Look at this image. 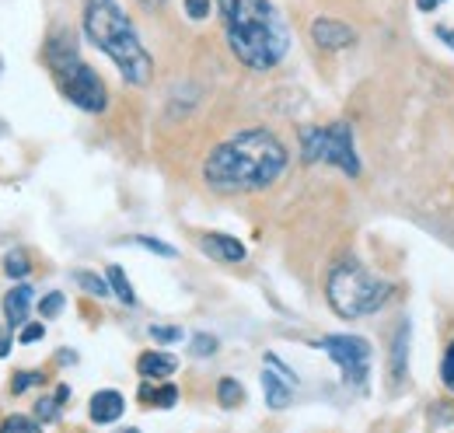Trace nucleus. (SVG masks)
<instances>
[{
	"mask_svg": "<svg viewBox=\"0 0 454 433\" xmlns=\"http://www.w3.org/2000/svg\"><path fill=\"white\" fill-rule=\"evenodd\" d=\"M286 168V147L270 130H241L210 151L203 178L217 193H262Z\"/></svg>",
	"mask_w": 454,
	"mask_h": 433,
	"instance_id": "f257e3e1",
	"label": "nucleus"
},
{
	"mask_svg": "<svg viewBox=\"0 0 454 433\" xmlns=\"http://www.w3.org/2000/svg\"><path fill=\"white\" fill-rule=\"evenodd\" d=\"M227 46L245 67L273 70L290 50V28L270 0H217Z\"/></svg>",
	"mask_w": 454,
	"mask_h": 433,
	"instance_id": "f03ea898",
	"label": "nucleus"
},
{
	"mask_svg": "<svg viewBox=\"0 0 454 433\" xmlns=\"http://www.w3.org/2000/svg\"><path fill=\"white\" fill-rule=\"evenodd\" d=\"M84 35L95 43V50H102L119 67L122 81H129L133 88L151 84L154 59L144 50L133 21L122 14V7L115 0H88L84 4Z\"/></svg>",
	"mask_w": 454,
	"mask_h": 433,
	"instance_id": "7ed1b4c3",
	"label": "nucleus"
},
{
	"mask_svg": "<svg viewBox=\"0 0 454 433\" xmlns=\"http://www.w3.org/2000/svg\"><path fill=\"white\" fill-rule=\"evenodd\" d=\"M46 63L57 77L59 91L67 95V102H74L81 112H106V106H109L106 81L77 56V39L70 32H53L50 35Z\"/></svg>",
	"mask_w": 454,
	"mask_h": 433,
	"instance_id": "20e7f679",
	"label": "nucleus"
},
{
	"mask_svg": "<svg viewBox=\"0 0 454 433\" xmlns=\"http://www.w3.org/2000/svg\"><path fill=\"white\" fill-rule=\"evenodd\" d=\"M325 297L340 319H364L388 304L392 283L367 272L360 263H340V266H333L329 279H325Z\"/></svg>",
	"mask_w": 454,
	"mask_h": 433,
	"instance_id": "39448f33",
	"label": "nucleus"
},
{
	"mask_svg": "<svg viewBox=\"0 0 454 433\" xmlns=\"http://www.w3.org/2000/svg\"><path fill=\"white\" fill-rule=\"evenodd\" d=\"M301 154L308 164H336L349 178L360 175V158H356V147H353L349 122L304 126L301 130Z\"/></svg>",
	"mask_w": 454,
	"mask_h": 433,
	"instance_id": "423d86ee",
	"label": "nucleus"
},
{
	"mask_svg": "<svg viewBox=\"0 0 454 433\" xmlns=\"http://www.w3.org/2000/svg\"><path fill=\"white\" fill-rule=\"evenodd\" d=\"M318 350H325L342 371V381L353 388L367 384V371H371V342L360 335H325L318 339Z\"/></svg>",
	"mask_w": 454,
	"mask_h": 433,
	"instance_id": "0eeeda50",
	"label": "nucleus"
},
{
	"mask_svg": "<svg viewBox=\"0 0 454 433\" xmlns=\"http://www.w3.org/2000/svg\"><path fill=\"white\" fill-rule=\"evenodd\" d=\"M262 391L270 409H286L290 395H294V374L286 371L277 357H266V371H262Z\"/></svg>",
	"mask_w": 454,
	"mask_h": 433,
	"instance_id": "6e6552de",
	"label": "nucleus"
},
{
	"mask_svg": "<svg viewBox=\"0 0 454 433\" xmlns=\"http://www.w3.org/2000/svg\"><path fill=\"white\" fill-rule=\"evenodd\" d=\"M311 39H315L318 50L336 53V50H346V46L356 43V32L349 25L336 21V18H318V21H311Z\"/></svg>",
	"mask_w": 454,
	"mask_h": 433,
	"instance_id": "1a4fd4ad",
	"label": "nucleus"
},
{
	"mask_svg": "<svg viewBox=\"0 0 454 433\" xmlns=\"http://www.w3.org/2000/svg\"><path fill=\"white\" fill-rule=\"evenodd\" d=\"M122 409H126V398H122L119 391H113V388L95 391V395H91V405H88L91 420H95V423H102V427L115 423V420L122 416Z\"/></svg>",
	"mask_w": 454,
	"mask_h": 433,
	"instance_id": "9d476101",
	"label": "nucleus"
},
{
	"mask_svg": "<svg viewBox=\"0 0 454 433\" xmlns=\"http://www.w3.org/2000/svg\"><path fill=\"white\" fill-rule=\"evenodd\" d=\"M32 297H35V290L28 287V283H21V287H11V294L4 297V319L11 328H18V325L28 322V308H32Z\"/></svg>",
	"mask_w": 454,
	"mask_h": 433,
	"instance_id": "9b49d317",
	"label": "nucleus"
},
{
	"mask_svg": "<svg viewBox=\"0 0 454 433\" xmlns=\"http://www.w3.org/2000/svg\"><path fill=\"white\" fill-rule=\"evenodd\" d=\"M137 371H140V378L161 381V378H171V374L178 371V360H175L171 353H161V350H147V353L137 360Z\"/></svg>",
	"mask_w": 454,
	"mask_h": 433,
	"instance_id": "f8f14e48",
	"label": "nucleus"
},
{
	"mask_svg": "<svg viewBox=\"0 0 454 433\" xmlns=\"http://www.w3.org/2000/svg\"><path fill=\"white\" fill-rule=\"evenodd\" d=\"M200 245H203L207 256H214L221 263H241L245 259V245L238 238H231V234H203Z\"/></svg>",
	"mask_w": 454,
	"mask_h": 433,
	"instance_id": "ddd939ff",
	"label": "nucleus"
},
{
	"mask_svg": "<svg viewBox=\"0 0 454 433\" xmlns=\"http://www.w3.org/2000/svg\"><path fill=\"white\" fill-rule=\"evenodd\" d=\"M140 398H144V402H151V405H158V409H171V405L178 402V388H175V384H161V388H154L151 381L144 378Z\"/></svg>",
	"mask_w": 454,
	"mask_h": 433,
	"instance_id": "4468645a",
	"label": "nucleus"
},
{
	"mask_svg": "<svg viewBox=\"0 0 454 433\" xmlns=\"http://www.w3.org/2000/svg\"><path fill=\"white\" fill-rule=\"evenodd\" d=\"M405 353H409V322L395 328V342H392V378H405Z\"/></svg>",
	"mask_w": 454,
	"mask_h": 433,
	"instance_id": "2eb2a0df",
	"label": "nucleus"
},
{
	"mask_svg": "<svg viewBox=\"0 0 454 433\" xmlns=\"http://www.w3.org/2000/svg\"><path fill=\"white\" fill-rule=\"evenodd\" d=\"M4 272L11 276V279H25L32 266H28V252L25 248H14V252H7L4 256Z\"/></svg>",
	"mask_w": 454,
	"mask_h": 433,
	"instance_id": "dca6fc26",
	"label": "nucleus"
},
{
	"mask_svg": "<svg viewBox=\"0 0 454 433\" xmlns=\"http://www.w3.org/2000/svg\"><path fill=\"white\" fill-rule=\"evenodd\" d=\"M217 398H221L224 409H238V405L245 402V388H241L234 378H221V384H217Z\"/></svg>",
	"mask_w": 454,
	"mask_h": 433,
	"instance_id": "f3484780",
	"label": "nucleus"
},
{
	"mask_svg": "<svg viewBox=\"0 0 454 433\" xmlns=\"http://www.w3.org/2000/svg\"><path fill=\"white\" fill-rule=\"evenodd\" d=\"M109 283H113V294L122 301V304H137V294H133V287H129V279H126V272L119 270V266H109Z\"/></svg>",
	"mask_w": 454,
	"mask_h": 433,
	"instance_id": "a211bd4d",
	"label": "nucleus"
},
{
	"mask_svg": "<svg viewBox=\"0 0 454 433\" xmlns=\"http://www.w3.org/2000/svg\"><path fill=\"white\" fill-rule=\"evenodd\" d=\"M74 279H77V287H84L95 297H109L113 294V283L102 279V276H95V272H74Z\"/></svg>",
	"mask_w": 454,
	"mask_h": 433,
	"instance_id": "6ab92c4d",
	"label": "nucleus"
},
{
	"mask_svg": "<svg viewBox=\"0 0 454 433\" xmlns=\"http://www.w3.org/2000/svg\"><path fill=\"white\" fill-rule=\"evenodd\" d=\"M43 381H46L43 371H18L14 381H11V395H21V391H28L32 384H43Z\"/></svg>",
	"mask_w": 454,
	"mask_h": 433,
	"instance_id": "aec40b11",
	"label": "nucleus"
},
{
	"mask_svg": "<svg viewBox=\"0 0 454 433\" xmlns=\"http://www.w3.org/2000/svg\"><path fill=\"white\" fill-rule=\"evenodd\" d=\"M59 405H63V402H59L57 395H53V398H39V405H35V420H39V423H57Z\"/></svg>",
	"mask_w": 454,
	"mask_h": 433,
	"instance_id": "412c9836",
	"label": "nucleus"
},
{
	"mask_svg": "<svg viewBox=\"0 0 454 433\" xmlns=\"http://www.w3.org/2000/svg\"><path fill=\"white\" fill-rule=\"evenodd\" d=\"M63 304H67V294L53 290V294H46V297L39 301V315H43V319H57L59 311H63Z\"/></svg>",
	"mask_w": 454,
	"mask_h": 433,
	"instance_id": "4be33fe9",
	"label": "nucleus"
},
{
	"mask_svg": "<svg viewBox=\"0 0 454 433\" xmlns=\"http://www.w3.org/2000/svg\"><path fill=\"white\" fill-rule=\"evenodd\" d=\"M217 335H207V332H200V335H192V353L196 357H214L217 353Z\"/></svg>",
	"mask_w": 454,
	"mask_h": 433,
	"instance_id": "5701e85b",
	"label": "nucleus"
},
{
	"mask_svg": "<svg viewBox=\"0 0 454 433\" xmlns=\"http://www.w3.org/2000/svg\"><path fill=\"white\" fill-rule=\"evenodd\" d=\"M43 423L35 420V416H7L4 423H0V430L11 433V430H39Z\"/></svg>",
	"mask_w": 454,
	"mask_h": 433,
	"instance_id": "b1692460",
	"label": "nucleus"
},
{
	"mask_svg": "<svg viewBox=\"0 0 454 433\" xmlns=\"http://www.w3.org/2000/svg\"><path fill=\"white\" fill-rule=\"evenodd\" d=\"M133 241H137L140 248H151V252L165 256V259H171V256H175V248H171V245H165V241H154V238H147V234H137Z\"/></svg>",
	"mask_w": 454,
	"mask_h": 433,
	"instance_id": "393cba45",
	"label": "nucleus"
},
{
	"mask_svg": "<svg viewBox=\"0 0 454 433\" xmlns=\"http://www.w3.org/2000/svg\"><path fill=\"white\" fill-rule=\"evenodd\" d=\"M151 339L154 342H178L182 339V328H175V325H151Z\"/></svg>",
	"mask_w": 454,
	"mask_h": 433,
	"instance_id": "a878e982",
	"label": "nucleus"
},
{
	"mask_svg": "<svg viewBox=\"0 0 454 433\" xmlns=\"http://www.w3.org/2000/svg\"><path fill=\"white\" fill-rule=\"evenodd\" d=\"M210 11H214V0H185V14L192 21H203Z\"/></svg>",
	"mask_w": 454,
	"mask_h": 433,
	"instance_id": "bb28decb",
	"label": "nucleus"
},
{
	"mask_svg": "<svg viewBox=\"0 0 454 433\" xmlns=\"http://www.w3.org/2000/svg\"><path fill=\"white\" fill-rule=\"evenodd\" d=\"M43 335H46V325H43V322H32V325H25V328H21L18 342H25V346H28V342H39Z\"/></svg>",
	"mask_w": 454,
	"mask_h": 433,
	"instance_id": "cd10ccee",
	"label": "nucleus"
},
{
	"mask_svg": "<svg viewBox=\"0 0 454 433\" xmlns=\"http://www.w3.org/2000/svg\"><path fill=\"white\" fill-rule=\"evenodd\" d=\"M441 378L448 388H454V342L448 346V353H444V364H441Z\"/></svg>",
	"mask_w": 454,
	"mask_h": 433,
	"instance_id": "c85d7f7f",
	"label": "nucleus"
},
{
	"mask_svg": "<svg viewBox=\"0 0 454 433\" xmlns=\"http://www.w3.org/2000/svg\"><path fill=\"white\" fill-rule=\"evenodd\" d=\"M7 353H11V325L0 328V357H7Z\"/></svg>",
	"mask_w": 454,
	"mask_h": 433,
	"instance_id": "c756f323",
	"label": "nucleus"
},
{
	"mask_svg": "<svg viewBox=\"0 0 454 433\" xmlns=\"http://www.w3.org/2000/svg\"><path fill=\"white\" fill-rule=\"evenodd\" d=\"M437 39H444V43L454 50V28H448V25H437Z\"/></svg>",
	"mask_w": 454,
	"mask_h": 433,
	"instance_id": "7c9ffc66",
	"label": "nucleus"
},
{
	"mask_svg": "<svg viewBox=\"0 0 454 433\" xmlns=\"http://www.w3.org/2000/svg\"><path fill=\"white\" fill-rule=\"evenodd\" d=\"M441 4H448V0H416V7H419V11H437Z\"/></svg>",
	"mask_w": 454,
	"mask_h": 433,
	"instance_id": "2f4dec72",
	"label": "nucleus"
},
{
	"mask_svg": "<svg viewBox=\"0 0 454 433\" xmlns=\"http://www.w3.org/2000/svg\"><path fill=\"white\" fill-rule=\"evenodd\" d=\"M140 4H144V7H147V11H161V7H165V4H168V0H140Z\"/></svg>",
	"mask_w": 454,
	"mask_h": 433,
	"instance_id": "473e14b6",
	"label": "nucleus"
}]
</instances>
